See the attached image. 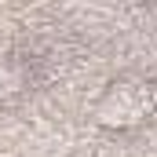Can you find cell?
Instances as JSON below:
<instances>
[{"mask_svg":"<svg viewBox=\"0 0 157 157\" xmlns=\"http://www.w3.org/2000/svg\"><path fill=\"white\" fill-rule=\"evenodd\" d=\"M150 106H154V91L146 84H113L99 106V117L106 124H135L150 113Z\"/></svg>","mask_w":157,"mask_h":157,"instance_id":"1","label":"cell"}]
</instances>
